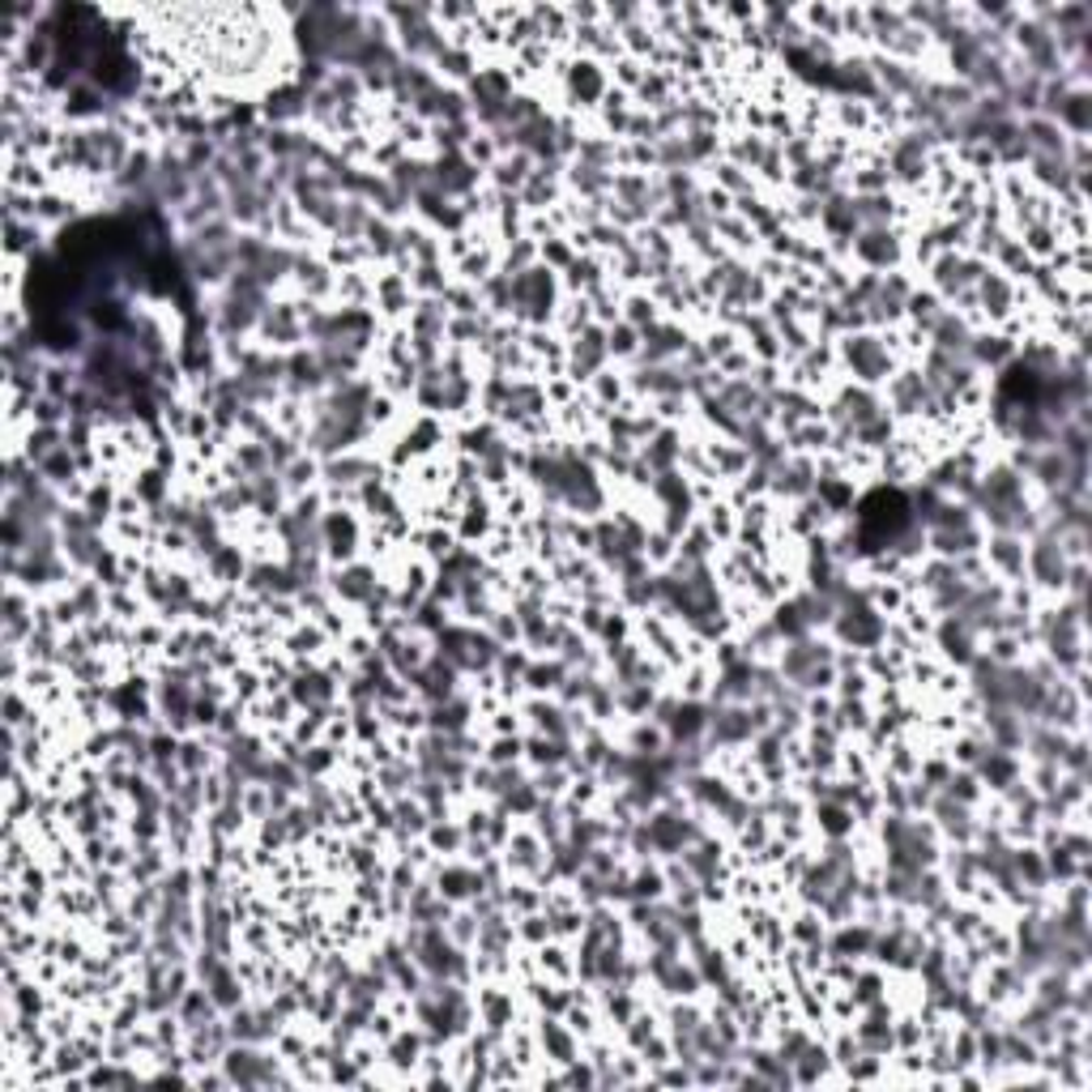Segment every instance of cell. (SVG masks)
<instances>
[{
    "instance_id": "7",
    "label": "cell",
    "mask_w": 1092,
    "mask_h": 1092,
    "mask_svg": "<svg viewBox=\"0 0 1092 1092\" xmlns=\"http://www.w3.org/2000/svg\"><path fill=\"white\" fill-rule=\"evenodd\" d=\"M606 350L610 354H636L641 350V329H632L628 321H619L615 329H606Z\"/></svg>"
},
{
    "instance_id": "4",
    "label": "cell",
    "mask_w": 1092,
    "mask_h": 1092,
    "mask_svg": "<svg viewBox=\"0 0 1092 1092\" xmlns=\"http://www.w3.org/2000/svg\"><path fill=\"white\" fill-rule=\"evenodd\" d=\"M538 1046L547 1050V1059H551L555 1067H568V1063H577V1054H581V1046H577V1033H572L568 1024L551 1020V1015L538 1024Z\"/></svg>"
},
{
    "instance_id": "1",
    "label": "cell",
    "mask_w": 1092,
    "mask_h": 1092,
    "mask_svg": "<svg viewBox=\"0 0 1092 1092\" xmlns=\"http://www.w3.org/2000/svg\"><path fill=\"white\" fill-rule=\"evenodd\" d=\"M840 359L853 367L858 385H879L892 376V354L888 341H879L875 334H849L840 341Z\"/></svg>"
},
{
    "instance_id": "5",
    "label": "cell",
    "mask_w": 1092,
    "mask_h": 1092,
    "mask_svg": "<svg viewBox=\"0 0 1092 1092\" xmlns=\"http://www.w3.org/2000/svg\"><path fill=\"white\" fill-rule=\"evenodd\" d=\"M474 1008H478V1020H483V1028H487L491 1037H504L508 1024H512V995H508V990H500V986L478 990Z\"/></svg>"
},
{
    "instance_id": "8",
    "label": "cell",
    "mask_w": 1092,
    "mask_h": 1092,
    "mask_svg": "<svg viewBox=\"0 0 1092 1092\" xmlns=\"http://www.w3.org/2000/svg\"><path fill=\"white\" fill-rule=\"evenodd\" d=\"M516 756H521V743H516V739H500V743H496V752H491L496 764H508V759H516Z\"/></svg>"
},
{
    "instance_id": "6",
    "label": "cell",
    "mask_w": 1092,
    "mask_h": 1092,
    "mask_svg": "<svg viewBox=\"0 0 1092 1092\" xmlns=\"http://www.w3.org/2000/svg\"><path fill=\"white\" fill-rule=\"evenodd\" d=\"M325 474H329V483L334 487H350V483H363V478H372V461H359V457H334L329 466H325Z\"/></svg>"
},
{
    "instance_id": "3",
    "label": "cell",
    "mask_w": 1092,
    "mask_h": 1092,
    "mask_svg": "<svg viewBox=\"0 0 1092 1092\" xmlns=\"http://www.w3.org/2000/svg\"><path fill=\"white\" fill-rule=\"evenodd\" d=\"M853 253H858L862 265H871V273H884L888 265L901 260V244L888 235V227H871V231H862L853 240Z\"/></svg>"
},
{
    "instance_id": "2",
    "label": "cell",
    "mask_w": 1092,
    "mask_h": 1092,
    "mask_svg": "<svg viewBox=\"0 0 1092 1092\" xmlns=\"http://www.w3.org/2000/svg\"><path fill=\"white\" fill-rule=\"evenodd\" d=\"M982 555L1003 585H1024V538L1020 534H990L982 542Z\"/></svg>"
}]
</instances>
